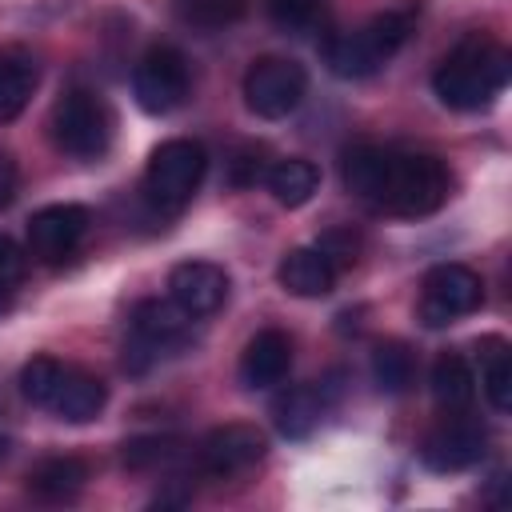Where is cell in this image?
<instances>
[{
    "label": "cell",
    "instance_id": "1",
    "mask_svg": "<svg viewBox=\"0 0 512 512\" xmlns=\"http://www.w3.org/2000/svg\"><path fill=\"white\" fill-rule=\"evenodd\" d=\"M344 188L388 216H432L452 196V168L432 152H396L376 144H356L340 164Z\"/></svg>",
    "mask_w": 512,
    "mask_h": 512
},
{
    "label": "cell",
    "instance_id": "2",
    "mask_svg": "<svg viewBox=\"0 0 512 512\" xmlns=\"http://www.w3.org/2000/svg\"><path fill=\"white\" fill-rule=\"evenodd\" d=\"M508 52L492 40V36H464L432 72V92L444 108H456V112H480L488 108L504 84H508Z\"/></svg>",
    "mask_w": 512,
    "mask_h": 512
},
{
    "label": "cell",
    "instance_id": "3",
    "mask_svg": "<svg viewBox=\"0 0 512 512\" xmlns=\"http://www.w3.org/2000/svg\"><path fill=\"white\" fill-rule=\"evenodd\" d=\"M412 32V16L408 12H376L372 20L328 36L324 44V60L340 80H368L376 76L408 40Z\"/></svg>",
    "mask_w": 512,
    "mask_h": 512
},
{
    "label": "cell",
    "instance_id": "4",
    "mask_svg": "<svg viewBox=\"0 0 512 512\" xmlns=\"http://www.w3.org/2000/svg\"><path fill=\"white\" fill-rule=\"evenodd\" d=\"M48 132H52V144L64 156L84 160V164H96L112 148L116 116H112V108H108V100L100 92H92V88H68L52 104Z\"/></svg>",
    "mask_w": 512,
    "mask_h": 512
},
{
    "label": "cell",
    "instance_id": "5",
    "mask_svg": "<svg viewBox=\"0 0 512 512\" xmlns=\"http://www.w3.org/2000/svg\"><path fill=\"white\" fill-rule=\"evenodd\" d=\"M192 320L176 300H140L132 308V320H128V352H124V368L140 372L180 348H188L192 340Z\"/></svg>",
    "mask_w": 512,
    "mask_h": 512
},
{
    "label": "cell",
    "instance_id": "6",
    "mask_svg": "<svg viewBox=\"0 0 512 512\" xmlns=\"http://www.w3.org/2000/svg\"><path fill=\"white\" fill-rule=\"evenodd\" d=\"M204 168H208V156L196 140H164L152 156H148V168H144V196L152 208L160 212H180L200 180H204Z\"/></svg>",
    "mask_w": 512,
    "mask_h": 512
},
{
    "label": "cell",
    "instance_id": "7",
    "mask_svg": "<svg viewBox=\"0 0 512 512\" xmlns=\"http://www.w3.org/2000/svg\"><path fill=\"white\" fill-rule=\"evenodd\" d=\"M484 304V280L464 264H436L420 280L416 316L424 328H448Z\"/></svg>",
    "mask_w": 512,
    "mask_h": 512
},
{
    "label": "cell",
    "instance_id": "8",
    "mask_svg": "<svg viewBox=\"0 0 512 512\" xmlns=\"http://www.w3.org/2000/svg\"><path fill=\"white\" fill-rule=\"evenodd\" d=\"M132 92H136V104L152 116L176 112L192 96V68L184 52L172 44H152L132 68Z\"/></svg>",
    "mask_w": 512,
    "mask_h": 512
},
{
    "label": "cell",
    "instance_id": "9",
    "mask_svg": "<svg viewBox=\"0 0 512 512\" xmlns=\"http://www.w3.org/2000/svg\"><path fill=\"white\" fill-rule=\"evenodd\" d=\"M308 92V72L288 56H260L244 72V104L264 120H284L300 108Z\"/></svg>",
    "mask_w": 512,
    "mask_h": 512
},
{
    "label": "cell",
    "instance_id": "10",
    "mask_svg": "<svg viewBox=\"0 0 512 512\" xmlns=\"http://www.w3.org/2000/svg\"><path fill=\"white\" fill-rule=\"evenodd\" d=\"M264 456H268V440L256 424H220L204 436L196 464L208 480H232L252 472Z\"/></svg>",
    "mask_w": 512,
    "mask_h": 512
},
{
    "label": "cell",
    "instance_id": "11",
    "mask_svg": "<svg viewBox=\"0 0 512 512\" xmlns=\"http://www.w3.org/2000/svg\"><path fill=\"white\" fill-rule=\"evenodd\" d=\"M488 452V432L468 412H448L420 444V460L432 472H464Z\"/></svg>",
    "mask_w": 512,
    "mask_h": 512
},
{
    "label": "cell",
    "instance_id": "12",
    "mask_svg": "<svg viewBox=\"0 0 512 512\" xmlns=\"http://www.w3.org/2000/svg\"><path fill=\"white\" fill-rule=\"evenodd\" d=\"M88 224H92V216H88L84 204H48V208L32 212V220H28V252H32V260L64 264L84 244Z\"/></svg>",
    "mask_w": 512,
    "mask_h": 512
},
{
    "label": "cell",
    "instance_id": "13",
    "mask_svg": "<svg viewBox=\"0 0 512 512\" xmlns=\"http://www.w3.org/2000/svg\"><path fill=\"white\" fill-rule=\"evenodd\" d=\"M168 296L196 320L212 316L228 300V272L208 260H184L168 272Z\"/></svg>",
    "mask_w": 512,
    "mask_h": 512
},
{
    "label": "cell",
    "instance_id": "14",
    "mask_svg": "<svg viewBox=\"0 0 512 512\" xmlns=\"http://www.w3.org/2000/svg\"><path fill=\"white\" fill-rule=\"evenodd\" d=\"M108 404V384L76 364H60V376L52 384V396H48V412H56L60 420L68 424H88L104 412Z\"/></svg>",
    "mask_w": 512,
    "mask_h": 512
},
{
    "label": "cell",
    "instance_id": "15",
    "mask_svg": "<svg viewBox=\"0 0 512 512\" xmlns=\"http://www.w3.org/2000/svg\"><path fill=\"white\" fill-rule=\"evenodd\" d=\"M292 368V340L288 332L280 328H260L244 352H240V384L248 392H260V388H276Z\"/></svg>",
    "mask_w": 512,
    "mask_h": 512
},
{
    "label": "cell",
    "instance_id": "16",
    "mask_svg": "<svg viewBox=\"0 0 512 512\" xmlns=\"http://www.w3.org/2000/svg\"><path fill=\"white\" fill-rule=\"evenodd\" d=\"M336 276H340V268L328 260V252H324L320 244H316V248H292V252L280 260V268H276L280 288L292 292V296H300V300H320V296H328V292L336 288Z\"/></svg>",
    "mask_w": 512,
    "mask_h": 512
},
{
    "label": "cell",
    "instance_id": "17",
    "mask_svg": "<svg viewBox=\"0 0 512 512\" xmlns=\"http://www.w3.org/2000/svg\"><path fill=\"white\" fill-rule=\"evenodd\" d=\"M88 484V464L80 456H44L40 464L28 468V492L44 504H68L84 492Z\"/></svg>",
    "mask_w": 512,
    "mask_h": 512
},
{
    "label": "cell",
    "instance_id": "18",
    "mask_svg": "<svg viewBox=\"0 0 512 512\" xmlns=\"http://www.w3.org/2000/svg\"><path fill=\"white\" fill-rule=\"evenodd\" d=\"M276 428L288 440H304L328 412V392L320 384H296L276 400Z\"/></svg>",
    "mask_w": 512,
    "mask_h": 512
},
{
    "label": "cell",
    "instance_id": "19",
    "mask_svg": "<svg viewBox=\"0 0 512 512\" xmlns=\"http://www.w3.org/2000/svg\"><path fill=\"white\" fill-rule=\"evenodd\" d=\"M36 60L20 48H0V124L16 120L36 92Z\"/></svg>",
    "mask_w": 512,
    "mask_h": 512
},
{
    "label": "cell",
    "instance_id": "20",
    "mask_svg": "<svg viewBox=\"0 0 512 512\" xmlns=\"http://www.w3.org/2000/svg\"><path fill=\"white\" fill-rule=\"evenodd\" d=\"M264 180H268L272 200L284 204V208H304V204L316 196V188H320V172H316V164L304 160V156L276 160V164L264 172Z\"/></svg>",
    "mask_w": 512,
    "mask_h": 512
},
{
    "label": "cell",
    "instance_id": "21",
    "mask_svg": "<svg viewBox=\"0 0 512 512\" xmlns=\"http://www.w3.org/2000/svg\"><path fill=\"white\" fill-rule=\"evenodd\" d=\"M480 352V388L488 396V404L496 412H508L512 408V352L500 336H484L476 344Z\"/></svg>",
    "mask_w": 512,
    "mask_h": 512
},
{
    "label": "cell",
    "instance_id": "22",
    "mask_svg": "<svg viewBox=\"0 0 512 512\" xmlns=\"http://www.w3.org/2000/svg\"><path fill=\"white\" fill-rule=\"evenodd\" d=\"M472 396H476V376H472L468 360L456 352H444L432 364V400L444 412H464L472 404Z\"/></svg>",
    "mask_w": 512,
    "mask_h": 512
},
{
    "label": "cell",
    "instance_id": "23",
    "mask_svg": "<svg viewBox=\"0 0 512 512\" xmlns=\"http://www.w3.org/2000/svg\"><path fill=\"white\" fill-rule=\"evenodd\" d=\"M372 380L380 392H408L412 380H416V360H412V348L400 344V340H388V344H376L372 352Z\"/></svg>",
    "mask_w": 512,
    "mask_h": 512
},
{
    "label": "cell",
    "instance_id": "24",
    "mask_svg": "<svg viewBox=\"0 0 512 512\" xmlns=\"http://www.w3.org/2000/svg\"><path fill=\"white\" fill-rule=\"evenodd\" d=\"M244 8H248V0H176V16L204 32L236 24L244 16Z\"/></svg>",
    "mask_w": 512,
    "mask_h": 512
},
{
    "label": "cell",
    "instance_id": "25",
    "mask_svg": "<svg viewBox=\"0 0 512 512\" xmlns=\"http://www.w3.org/2000/svg\"><path fill=\"white\" fill-rule=\"evenodd\" d=\"M176 460H180V440H172V436H140V440L124 444V464L132 472H156Z\"/></svg>",
    "mask_w": 512,
    "mask_h": 512
},
{
    "label": "cell",
    "instance_id": "26",
    "mask_svg": "<svg viewBox=\"0 0 512 512\" xmlns=\"http://www.w3.org/2000/svg\"><path fill=\"white\" fill-rule=\"evenodd\" d=\"M324 12V0H268V16L276 28L284 32H304L320 20Z\"/></svg>",
    "mask_w": 512,
    "mask_h": 512
},
{
    "label": "cell",
    "instance_id": "27",
    "mask_svg": "<svg viewBox=\"0 0 512 512\" xmlns=\"http://www.w3.org/2000/svg\"><path fill=\"white\" fill-rule=\"evenodd\" d=\"M24 268H28L24 252L8 236H0V312H8V304H12V296L24 280Z\"/></svg>",
    "mask_w": 512,
    "mask_h": 512
},
{
    "label": "cell",
    "instance_id": "28",
    "mask_svg": "<svg viewBox=\"0 0 512 512\" xmlns=\"http://www.w3.org/2000/svg\"><path fill=\"white\" fill-rule=\"evenodd\" d=\"M16 188H20V168H16L12 152H8V148H0V212L16 200Z\"/></svg>",
    "mask_w": 512,
    "mask_h": 512
},
{
    "label": "cell",
    "instance_id": "29",
    "mask_svg": "<svg viewBox=\"0 0 512 512\" xmlns=\"http://www.w3.org/2000/svg\"><path fill=\"white\" fill-rule=\"evenodd\" d=\"M264 176V160H260V152H244L240 160H232V184H256Z\"/></svg>",
    "mask_w": 512,
    "mask_h": 512
},
{
    "label": "cell",
    "instance_id": "30",
    "mask_svg": "<svg viewBox=\"0 0 512 512\" xmlns=\"http://www.w3.org/2000/svg\"><path fill=\"white\" fill-rule=\"evenodd\" d=\"M0 456H4V440H0Z\"/></svg>",
    "mask_w": 512,
    "mask_h": 512
}]
</instances>
